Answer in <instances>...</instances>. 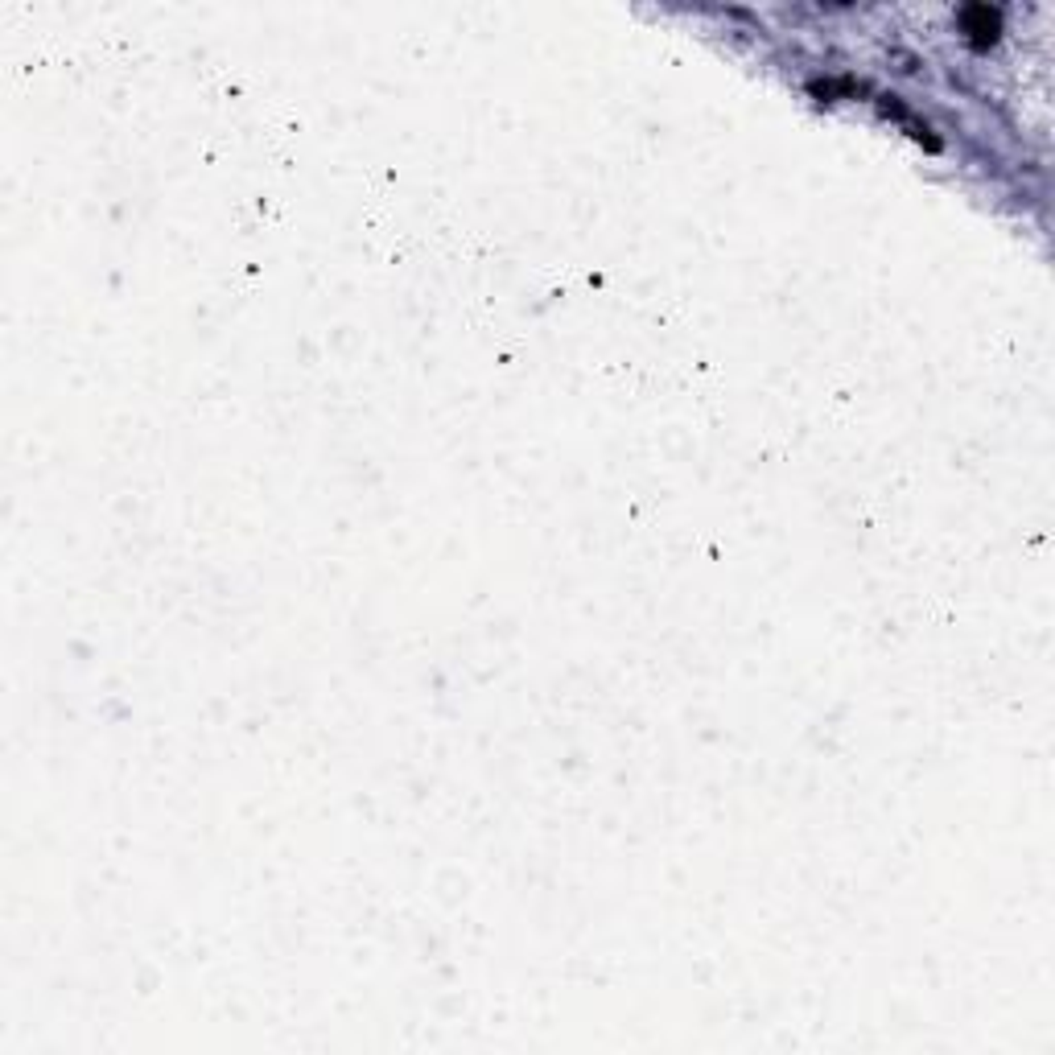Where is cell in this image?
Returning <instances> with one entry per match:
<instances>
[{
	"mask_svg": "<svg viewBox=\"0 0 1055 1055\" xmlns=\"http://www.w3.org/2000/svg\"><path fill=\"white\" fill-rule=\"evenodd\" d=\"M961 29L969 33L973 42H994L998 33H1002V13L990 9V5H969L961 13Z\"/></svg>",
	"mask_w": 1055,
	"mask_h": 1055,
	"instance_id": "cell-1",
	"label": "cell"
}]
</instances>
